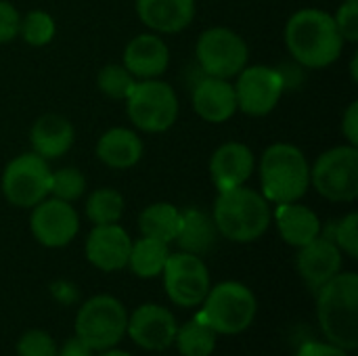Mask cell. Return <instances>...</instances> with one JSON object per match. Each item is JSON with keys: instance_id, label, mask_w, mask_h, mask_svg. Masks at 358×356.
<instances>
[{"instance_id": "obj_3", "label": "cell", "mask_w": 358, "mask_h": 356, "mask_svg": "<svg viewBox=\"0 0 358 356\" xmlns=\"http://www.w3.org/2000/svg\"><path fill=\"white\" fill-rule=\"evenodd\" d=\"M212 218L224 239L235 243H252L268 231L273 210L262 193L241 185L218 193Z\"/></svg>"}, {"instance_id": "obj_12", "label": "cell", "mask_w": 358, "mask_h": 356, "mask_svg": "<svg viewBox=\"0 0 358 356\" xmlns=\"http://www.w3.org/2000/svg\"><path fill=\"white\" fill-rule=\"evenodd\" d=\"M233 88L237 109H241V113L250 118H264L279 105L285 90V78L268 65H245L237 73V84Z\"/></svg>"}, {"instance_id": "obj_10", "label": "cell", "mask_w": 358, "mask_h": 356, "mask_svg": "<svg viewBox=\"0 0 358 356\" xmlns=\"http://www.w3.org/2000/svg\"><path fill=\"white\" fill-rule=\"evenodd\" d=\"M195 57L206 76L229 80L248 65L250 50L237 31L229 27H210L199 36Z\"/></svg>"}, {"instance_id": "obj_30", "label": "cell", "mask_w": 358, "mask_h": 356, "mask_svg": "<svg viewBox=\"0 0 358 356\" xmlns=\"http://www.w3.org/2000/svg\"><path fill=\"white\" fill-rule=\"evenodd\" d=\"M57 34V25L50 13L46 10H29L21 19L19 36L29 44V46H46L52 42Z\"/></svg>"}, {"instance_id": "obj_34", "label": "cell", "mask_w": 358, "mask_h": 356, "mask_svg": "<svg viewBox=\"0 0 358 356\" xmlns=\"http://www.w3.org/2000/svg\"><path fill=\"white\" fill-rule=\"evenodd\" d=\"M336 27L344 42L358 40V0H344L334 15Z\"/></svg>"}, {"instance_id": "obj_21", "label": "cell", "mask_w": 358, "mask_h": 356, "mask_svg": "<svg viewBox=\"0 0 358 356\" xmlns=\"http://www.w3.org/2000/svg\"><path fill=\"white\" fill-rule=\"evenodd\" d=\"M76 141V130L71 122L57 113L40 115L31 130H29V143L36 155L48 159L63 157Z\"/></svg>"}, {"instance_id": "obj_4", "label": "cell", "mask_w": 358, "mask_h": 356, "mask_svg": "<svg viewBox=\"0 0 358 356\" xmlns=\"http://www.w3.org/2000/svg\"><path fill=\"white\" fill-rule=\"evenodd\" d=\"M260 187L268 204L300 201L310 187V164L292 143H275L260 157Z\"/></svg>"}, {"instance_id": "obj_9", "label": "cell", "mask_w": 358, "mask_h": 356, "mask_svg": "<svg viewBox=\"0 0 358 356\" xmlns=\"http://www.w3.org/2000/svg\"><path fill=\"white\" fill-rule=\"evenodd\" d=\"M48 162L36 153H21L10 159L2 172V195L15 208H34L50 191Z\"/></svg>"}, {"instance_id": "obj_32", "label": "cell", "mask_w": 358, "mask_h": 356, "mask_svg": "<svg viewBox=\"0 0 358 356\" xmlns=\"http://www.w3.org/2000/svg\"><path fill=\"white\" fill-rule=\"evenodd\" d=\"M331 231L325 233L323 237L331 239L342 254L350 256L352 260L358 256V214L357 212H350L346 214L342 220H338L336 225L329 227Z\"/></svg>"}, {"instance_id": "obj_16", "label": "cell", "mask_w": 358, "mask_h": 356, "mask_svg": "<svg viewBox=\"0 0 358 356\" xmlns=\"http://www.w3.org/2000/svg\"><path fill=\"white\" fill-rule=\"evenodd\" d=\"M296 266L306 287L319 292L327 281L342 273V252L331 239L319 235L317 239L300 248Z\"/></svg>"}, {"instance_id": "obj_6", "label": "cell", "mask_w": 358, "mask_h": 356, "mask_svg": "<svg viewBox=\"0 0 358 356\" xmlns=\"http://www.w3.org/2000/svg\"><path fill=\"white\" fill-rule=\"evenodd\" d=\"M126 325V306L109 294H99L82 304L73 327L78 340H82L92 353H103L115 348L124 340Z\"/></svg>"}, {"instance_id": "obj_19", "label": "cell", "mask_w": 358, "mask_h": 356, "mask_svg": "<svg viewBox=\"0 0 358 356\" xmlns=\"http://www.w3.org/2000/svg\"><path fill=\"white\" fill-rule=\"evenodd\" d=\"M193 109L208 124H224L237 113L235 88L229 80L206 76L193 88Z\"/></svg>"}, {"instance_id": "obj_33", "label": "cell", "mask_w": 358, "mask_h": 356, "mask_svg": "<svg viewBox=\"0 0 358 356\" xmlns=\"http://www.w3.org/2000/svg\"><path fill=\"white\" fill-rule=\"evenodd\" d=\"M17 356H57V346L50 334L29 329L17 342Z\"/></svg>"}, {"instance_id": "obj_7", "label": "cell", "mask_w": 358, "mask_h": 356, "mask_svg": "<svg viewBox=\"0 0 358 356\" xmlns=\"http://www.w3.org/2000/svg\"><path fill=\"white\" fill-rule=\"evenodd\" d=\"M126 111L141 132L159 134L174 126L178 118V97L174 88L159 78L138 80L126 99Z\"/></svg>"}, {"instance_id": "obj_23", "label": "cell", "mask_w": 358, "mask_h": 356, "mask_svg": "<svg viewBox=\"0 0 358 356\" xmlns=\"http://www.w3.org/2000/svg\"><path fill=\"white\" fill-rule=\"evenodd\" d=\"M145 145L141 136L130 128H111L96 141V157L101 164L113 170L134 168L143 157Z\"/></svg>"}, {"instance_id": "obj_38", "label": "cell", "mask_w": 358, "mask_h": 356, "mask_svg": "<svg viewBox=\"0 0 358 356\" xmlns=\"http://www.w3.org/2000/svg\"><path fill=\"white\" fill-rule=\"evenodd\" d=\"M57 356H94V355H92V350H90L82 340H78V338L73 336V338H69V340L61 346V350L57 353Z\"/></svg>"}, {"instance_id": "obj_22", "label": "cell", "mask_w": 358, "mask_h": 356, "mask_svg": "<svg viewBox=\"0 0 358 356\" xmlns=\"http://www.w3.org/2000/svg\"><path fill=\"white\" fill-rule=\"evenodd\" d=\"M275 225L281 235V239L292 248H304L313 239H317L323 231L319 216L308 206H302L298 201L292 204H277L275 206Z\"/></svg>"}, {"instance_id": "obj_28", "label": "cell", "mask_w": 358, "mask_h": 356, "mask_svg": "<svg viewBox=\"0 0 358 356\" xmlns=\"http://www.w3.org/2000/svg\"><path fill=\"white\" fill-rule=\"evenodd\" d=\"M124 195L109 187L94 189L86 199V216L92 225H115L124 216Z\"/></svg>"}, {"instance_id": "obj_36", "label": "cell", "mask_w": 358, "mask_h": 356, "mask_svg": "<svg viewBox=\"0 0 358 356\" xmlns=\"http://www.w3.org/2000/svg\"><path fill=\"white\" fill-rule=\"evenodd\" d=\"M342 134L346 136L348 145L358 147V101H352L342 115Z\"/></svg>"}, {"instance_id": "obj_27", "label": "cell", "mask_w": 358, "mask_h": 356, "mask_svg": "<svg viewBox=\"0 0 358 356\" xmlns=\"http://www.w3.org/2000/svg\"><path fill=\"white\" fill-rule=\"evenodd\" d=\"M174 344L182 356H212L216 350V332L197 315L178 327Z\"/></svg>"}, {"instance_id": "obj_11", "label": "cell", "mask_w": 358, "mask_h": 356, "mask_svg": "<svg viewBox=\"0 0 358 356\" xmlns=\"http://www.w3.org/2000/svg\"><path fill=\"white\" fill-rule=\"evenodd\" d=\"M162 275L168 298L180 308L199 306L212 287L210 271L201 256H193L187 252L170 254Z\"/></svg>"}, {"instance_id": "obj_18", "label": "cell", "mask_w": 358, "mask_h": 356, "mask_svg": "<svg viewBox=\"0 0 358 356\" xmlns=\"http://www.w3.org/2000/svg\"><path fill=\"white\" fill-rule=\"evenodd\" d=\"M122 65L136 80H153L168 69L170 50L157 34H141L126 44Z\"/></svg>"}, {"instance_id": "obj_15", "label": "cell", "mask_w": 358, "mask_h": 356, "mask_svg": "<svg viewBox=\"0 0 358 356\" xmlns=\"http://www.w3.org/2000/svg\"><path fill=\"white\" fill-rule=\"evenodd\" d=\"M130 248L132 239L117 222L94 225L86 239V258L94 269L103 273H115L128 266Z\"/></svg>"}, {"instance_id": "obj_40", "label": "cell", "mask_w": 358, "mask_h": 356, "mask_svg": "<svg viewBox=\"0 0 358 356\" xmlns=\"http://www.w3.org/2000/svg\"><path fill=\"white\" fill-rule=\"evenodd\" d=\"M350 71H352V80L357 82L358 73H357V57H352V63H350Z\"/></svg>"}, {"instance_id": "obj_2", "label": "cell", "mask_w": 358, "mask_h": 356, "mask_svg": "<svg viewBox=\"0 0 358 356\" xmlns=\"http://www.w3.org/2000/svg\"><path fill=\"white\" fill-rule=\"evenodd\" d=\"M317 319L325 340L346 353L358 348V275L338 273L317 292Z\"/></svg>"}, {"instance_id": "obj_8", "label": "cell", "mask_w": 358, "mask_h": 356, "mask_svg": "<svg viewBox=\"0 0 358 356\" xmlns=\"http://www.w3.org/2000/svg\"><path fill=\"white\" fill-rule=\"evenodd\" d=\"M310 185L329 201H355L358 197V147L340 145L321 153L310 166Z\"/></svg>"}, {"instance_id": "obj_17", "label": "cell", "mask_w": 358, "mask_h": 356, "mask_svg": "<svg viewBox=\"0 0 358 356\" xmlns=\"http://www.w3.org/2000/svg\"><path fill=\"white\" fill-rule=\"evenodd\" d=\"M254 168L256 157L252 149L237 141L220 145L210 157V178L218 193L245 185L254 174Z\"/></svg>"}, {"instance_id": "obj_14", "label": "cell", "mask_w": 358, "mask_h": 356, "mask_svg": "<svg viewBox=\"0 0 358 356\" xmlns=\"http://www.w3.org/2000/svg\"><path fill=\"white\" fill-rule=\"evenodd\" d=\"M178 323L174 315L159 304H143L130 317L126 334L130 340L145 350H166L174 344Z\"/></svg>"}, {"instance_id": "obj_24", "label": "cell", "mask_w": 358, "mask_h": 356, "mask_svg": "<svg viewBox=\"0 0 358 356\" xmlns=\"http://www.w3.org/2000/svg\"><path fill=\"white\" fill-rule=\"evenodd\" d=\"M220 233L214 225V218L199 208L180 210V225L174 241L178 243L180 252L193 256H206L216 248Z\"/></svg>"}, {"instance_id": "obj_35", "label": "cell", "mask_w": 358, "mask_h": 356, "mask_svg": "<svg viewBox=\"0 0 358 356\" xmlns=\"http://www.w3.org/2000/svg\"><path fill=\"white\" fill-rule=\"evenodd\" d=\"M19 27H21L19 10L8 0H0V44L13 42L19 36Z\"/></svg>"}, {"instance_id": "obj_20", "label": "cell", "mask_w": 358, "mask_h": 356, "mask_svg": "<svg viewBox=\"0 0 358 356\" xmlns=\"http://www.w3.org/2000/svg\"><path fill=\"white\" fill-rule=\"evenodd\" d=\"M138 19L155 34H178L195 17V0H136Z\"/></svg>"}, {"instance_id": "obj_1", "label": "cell", "mask_w": 358, "mask_h": 356, "mask_svg": "<svg viewBox=\"0 0 358 356\" xmlns=\"http://www.w3.org/2000/svg\"><path fill=\"white\" fill-rule=\"evenodd\" d=\"M285 46L289 55L308 69L334 65L344 48L334 15L321 8H302L287 19Z\"/></svg>"}, {"instance_id": "obj_39", "label": "cell", "mask_w": 358, "mask_h": 356, "mask_svg": "<svg viewBox=\"0 0 358 356\" xmlns=\"http://www.w3.org/2000/svg\"><path fill=\"white\" fill-rule=\"evenodd\" d=\"M101 356H132L128 355V353H124V350H115V348H109V350H103V355Z\"/></svg>"}, {"instance_id": "obj_29", "label": "cell", "mask_w": 358, "mask_h": 356, "mask_svg": "<svg viewBox=\"0 0 358 356\" xmlns=\"http://www.w3.org/2000/svg\"><path fill=\"white\" fill-rule=\"evenodd\" d=\"M136 78L124 67V65H105L99 76H96V86L99 90L109 97V99H115V101H126L130 97V92L134 90L136 86Z\"/></svg>"}, {"instance_id": "obj_5", "label": "cell", "mask_w": 358, "mask_h": 356, "mask_svg": "<svg viewBox=\"0 0 358 356\" xmlns=\"http://www.w3.org/2000/svg\"><path fill=\"white\" fill-rule=\"evenodd\" d=\"M203 321L216 332V336H239L256 319L258 302L250 287L237 281H224L210 287L206 300L201 302Z\"/></svg>"}, {"instance_id": "obj_26", "label": "cell", "mask_w": 358, "mask_h": 356, "mask_svg": "<svg viewBox=\"0 0 358 356\" xmlns=\"http://www.w3.org/2000/svg\"><path fill=\"white\" fill-rule=\"evenodd\" d=\"M168 256H170L168 243L151 239V237H141L138 241H132L128 266L136 277L153 279V277L162 275V271L168 262Z\"/></svg>"}, {"instance_id": "obj_31", "label": "cell", "mask_w": 358, "mask_h": 356, "mask_svg": "<svg viewBox=\"0 0 358 356\" xmlns=\"http://www.w3.org/2000/svg\"><path fill=\"white\" fill-rule=\"evenodd\" d=\"M86 191V178L78 168H61L50 174V197L73 204Z\"/></svg>"}, {"instance_id": "obj_37", "label": "cell", "mask_w": 358, "mask_h": 356, "mask_svg": "<svg viewBox=\"0 0 358 356\" xmlns=\"http://www.w3.org/2000/svg\"><path fill=\"white\" fill-rule=\"evenodd\" d=\"M296 356H350V353H346L329 342H306L300 346Z\"/></svg>"}, {"instance_id": "obj_25", "label": "cell", "mask_w": 358, "mask_h": 356, "mask_svg": "<svg viewBox=\"0 0 358 356\" xmlns=\"http://www.w3.org/2000/svg\"><path fill=\"white\" fill-rule=\"evenodd\" d=\"M180 225V210L168 201L147 206L138 216V229L143 237H151L164 243H172Z\"/></svg>"}, {"instance_id": "obj_13", "label": "cell", "mask_w": 358, "mask_h": 356, "mask_svg": "<svg viewBox=\"0 0 358 356\" xmlns=\"http://www.w3.org/2000/svg\"><path fill=\"white\" fill-rule=\"evenodd\" d=\"M31 210L29 229L34 239L44 248H65L80 231V216L67 201L50 197L42 199Z\"/></svg>"}]
</instances>
